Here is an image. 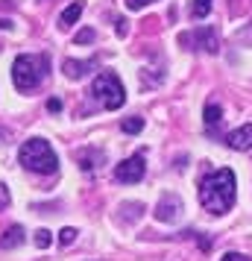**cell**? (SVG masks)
<instances>
[{"mask_svg": "<svg viewBox=\"0 0 252 261\" xmlns=\"http://www.w3.org/2000/svg\"><path fill=\"white\" fill-rule=\"evenodd\" d=\"M235 173L232 167H220L205 173L200 182V202L208 214H226L235 205Z\"/></svg>", "mask_w": 252, "mask_h": 261, "instance_id": "1", "label": "cell"}, {"mask_svg": "<svg viewBox=\"0 0 252 261\" xmlns=\"http://www.w3.org/2000/svg\"><path fill=\"white\" fill-rule=\"evenodd\" d=\"M18 162H21L26 170L41 173V176H50V173L59 170V159H56V153H53L50 141H44V138H30V141L21 144Z\"/></svg>", "mask_w": 252, "mask_h": 261, "instance_id": "2", "label": "cell"}, {"mask_svg": "<svg viewBox=\"0 0 252 261\" xmlns=\"http://www.w3.org/2000/svg\"><path fill=\"white\" fill-rule=\"evenodd\" d=\"M47 73H50L47 56H26L24 53V56H18L15 65H12V83L21 94H26V91H36Z\"/></svg>", "mask_w": 252, "mask_h": 261, "instance_id": "3", "label": "cell"}, {"mask_svg": "<svg viewBox=\"0 0 252 261\" xmlns=\"http://www.w3.org/2000/svg\"><path fill=\"white\" fill-rule=\"evenodd\" d=\"M91 94L97 97V103L103 109H120L126 103V91H123V83H120L118 73L111 71H100L91 83Z\"/></svg>", "mask_w": 252, "mask_h": 261, "instance_id": "4", "label": "cell"}, {"mask_svg": "<svg viewBox=\"0 0 252 261\" xmlns=\"http://www.w3.org/2000/svg\"><path fill=\"white\" fill-rule=\"evenodd\" d=\"M144 153H135L129 155V159H123L118 167H115V179L118 182H123V185H135V182H141L144 179Z\"/></svg>", "mask_w": 252, "mask_h": 261, "instance_id": "5", "label": "cell"}, {"mask_svg": "<svg viewBox=\"0 0 252 261\" xmlns=\"http://www.w3.org/2000/svg\"><path fill=\"white\" fill-rule=\"evenodd\" d=\"M179 41L182 44H193V47L205 50V53H217L220 50V33L214 27H200V30H193L191 36H182Z\"/></svg>", "mask_w": 252, "mask_h": 261, "instance_id": "6", "label": "cell"}, {"mask_svg": "<svg viewBox=\"0 0 252 261\" xmlns=\"http://www.w3.org/2000/svg\"><path fill=\"white\" fill-rule=\"evenodd\" d=\"M179 214H182V200L176 197V194H164V197L158 200V205H156V220H161V223H173Z\"/></svg>", "mask_w": 252, "mask_h": 261, "instance_id": "7", "label": "cell"}, {"mask_svg": "<svg viewBox=\"0 0 252 261\" xmlns=\"http://www.w3.org/2000/svg\"><path fill=\"white\" fill-rule=\"evenodd\" d=\"M226 144L232 147V150H238V153L252 150V123H243V126H238L235 132H229Z\"/></svg>", "mask_w": 252, "mask_h": 261, "instance_id": "8", "label": "cell"}, {"mask_svg": "<svg viewBox=\"0 0 252 261\" xmlns=\"http://www.w3.org/2000/svg\"><path fill=\"white\" fill-rule=\"evenodd\" d=\"M94 65H97L94 59H88V62L65 59V62H62V71H65V76H68V80H82L85 73H88L91 68H94Z\"/></svg>", "mask_w": 252, "mask_h": 261, "instance_id": "9", "label": "cell"}, {"mask_svg": "<svg viewBox=\"0 0 252 261\" xmlns=\"http://www.w3.org/2000/svg\"><path fill=\"white\" fill-rule=\"evenodd\" d=\"M85 12V0H76V3H71L65 12L59 15V27L62 30H68V27H73L76 21H79V15Z\"/></svg>", "mask_w": 252, "mask_h": 261, "instance_id": "10", "label": "cell"}, {"mask_svg": "<svg viewBox=\"0 0 252 261\" xmlns=\"http://www.w3.org/2000/svg\"><path fill=\"white\" fill-rule=\"evenodd\" d=\"M24 244V229L21 226H12V229H6L3 232V238H0V247L3 249H15Z\"/></svg>", "mask_w": 252, "mask_h": 261, "instance_id": "11", "label": "cell"}, {"mask_svg": "<svg viewBox=\"0 0 252 261\" xmlns=\"http://www.w3.org/2000/svg\"><path fill=\"white\" fill-rule=\"evenodd\" d=\"M217 123H223V109L217 103H208L205 106V126H208V132H214Z\"/></svg>", "mask_w": 252, "mask_h": 261, "instance_id": "12", "label": "cell"}, {"mask_svg": "<svg viewBox=\"0 0 252 261\" xmlns=\"http://www.w3.org/2000/svg\"><path fill=\"white\" fill-rule=\"evenodd\" d=\"M211 12V0H191V18H208Z\"/></svg>", "mask_w": 252, "mask_h": 261, "instance_id": "13", "label": "cell"}, {"mask_svg": "<svg viewBox=\"0 0 252 261\" xmlns=\"http://www.w3.org/2000/svg\"><path fill=\"white\" fill-rule=\"evenodd\" d=\"M120 129L129 132V135H138V132L144 129V118H126L123 123H120Z\"/></svg>", "mask_w": 252, "mask_h": 261, "instance_id": "14", "label": "cell"}, {"mask_svg": "<svg viewBox=\"0 0 252 261\" xmlns=\"http://www.w3.org/2000/svg\"><path fill=\"white\" fill-rule=\"evenodd\" d=\"M36 244L41 249H47L50 244H53V232H47V229H38V232H36Z\"/></svg>", "mask_w": 252, "mask_h": 261, "instance_id": "15", "label": "cell"}, {"mask_svg": "<svg viewBox=\"0 0 252 261\" xmlns=\"http://www.w3.org/2000/svg\"><path fill=\"white\" fill-rule=\"evenodd\" d=\"M94 38H97V33L91 30V27H85V30H79V33H76V44H91Z\"/></svg>", "mask_w": 252, "mask_h": 261, "instance_id": "16", "label": "cell"}, {"mask_svg": "<svg viewBox=\"0 0 252 261\" xmlns=\"http://www.w3.org/2000/svg\"><path fill=\"white\" fill-rule=\"evenodd\" d=\"M59 241H62V244H73V241H76V229L65 226V229L59 232Z\"/></svg>", "mask_w": 252, "mask_h": 261, "instance_id": "17", "label": "cell"}, {"mask_svg": "<svg viewBox=\"0 0 252 261\" xmlns=\"http://www.w3.org/2000/svg\"><path fill=\"white\" fill-rule=\"evenodd\" d=\"M9 200H12V197H9V188H6V185L0 182V212H3L6 205H9Z\"/></svg>", "mask_w": 252, "mask_h": 261, "instance_id": "18", "label": "cell"}, {"mask_svg": "<svg viewBox=\"0 0 252 261\" xmlns=\"http://www.w3.org/2000/svg\"><path fill=\"white\" fill-rule=\"evenodd\" d=\"M150 3H156V0H126L129 9H144V6H150Z\"/></svg>", "mask_w": 252, "mask_h": 261, "instance_id": "19", "label": "cell"}, {"mask_svg": "<svg viewBox=\"0 0 252 261\" xmlns=\"http://www.w3.org/2000/svg\"><path fill=\"white\" fill-rule=\"evenodd\" d=\"M220 261H252L249 255H240V252H226Z\"/></svg>", "mask_w": 252, "mask_h": 261, "instance_id": "20", "label": "cell"}, {"mask_svg": "<svg viewBox=\"0 0 252 261\" xmlns=\"http://www.w3.org/2000/svg\"><path fill=\"white\" fill-rule=\"evenodd\" d=\"M238 41H243V44H252V24H249V30H240V33H238Z\"/></svg>", "mask_w": 252, "mask_h": 261, "instance_id": "21", "label": "cell"}, {"mask_svg": "<svg viewBox=\"0 0 252 261\" xmlns=\"http://www.w3.org/2000/svg\"><path fill=\"white\" fill-rule=\"evenodd\" d=\"M47 112H53V115H56V112H62V100H59V97L47 100Z\"/></svg>", "mask_w": 252, "mask_h": 261, "instance_id": "22", "label": "cell"}, {"mask_svg": "<svg viewBox=\"0 0 252 261\" xmlns=\"http://www.w3.org/2000/svg\"><path fill=\"white\" fill-rule=\"evenodd\" d=\"M126 30H129V27H126V21H123V18H118V36H126Z\"/></svg>", "mask_w": 252, "mask_h": 261, "instance_id": "23", "label": "cell"}, {"mask_svg": "<svg viewBox=\"0 0 252 261\" xmlns=\"http://www.w3.org/2000/svg\"><path fill=\"white\" fill-rule=\"evenodd\" d=\"M0 30H12V21L9 18H0Z\"/></svg>", "mask_w": 252, "mask_h": 261, "instance_id": "24", "label": "cell"}]
</instances>
